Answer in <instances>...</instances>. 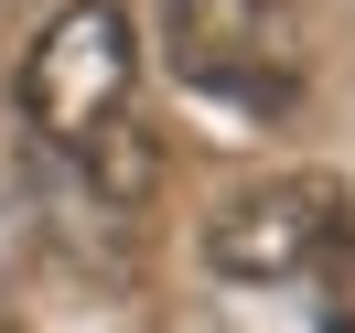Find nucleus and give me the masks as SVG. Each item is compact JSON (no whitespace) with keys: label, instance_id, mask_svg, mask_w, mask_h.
<instances>
[{"label":"nucleus","instance_id":"3","mask_svg":"<svg viewBox=\"0 0 355 333\" xmlns=\"http://www.w3.org/2000/svg\"><path fill=\"white\" fill-rule=\"evenodd\" d=\"M334 226H345V204H334L323 183H259V194H237L205 226V258H216V280L269 290V280H302Z\"/></svg>","mask_w":355,"mask_h":333},{"label":"nucleus","instance_id":"1","mask_svg":"<svg viewBox=\"0 0 355 333\" xmlns=\"http://www.w3.org/2000/svg\"><path fill=\"white\" fill-rule=\"evenodd\" d=\"M130 11L119 0H76L33 33L22 54V118L65 161H87L108 194H140V129H130Z\"/></svg>","mask_w":355,"mask_h":333},{"label":"nucleus","instance_id":"4","mask_svg":"<svg viewBox=\"0 0 355 333\" xmlns=\"http://www.w3.org/2000/svg\"><path fill=\"white\" fill-rule=\"evenodd\" d=\"M302 290H312V312H323V333H355V215L323 237V258L302 269Z\"/></svg>","mask_w":355,"mask_h":333},{"label":"nucleus","instance_id":"2","mask_svg":"<svg viewBox=\"0 0 355 333\" xmlns=\"http://www.w3.org/2000/svg\"><path fill=\"white\" fill-rule=\"evenodd\" d=\"M162 44H173V75L194 97H226V108H259V118L302 97V22H291V0H173Z\"/></svg>","mask_w":355,"mask_h":333}]
</instances>
